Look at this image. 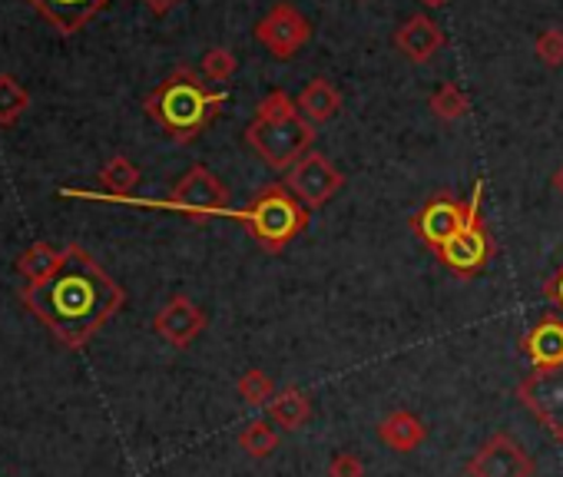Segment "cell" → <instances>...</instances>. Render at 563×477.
<instances>
[{"label":"cell","mask_w":563,"mask_h":477,"mask_svg":"<svg viewBox=\"0 0 563 477\" xmlns=\"http://www.w3.org/2000/svg\"><path fill=\"white\" fill-rule=\"evenodd\" d=\"M21 302L60 345L84 348L126 306V292L87 249L67 246L57 273L44 282L24 286Z\"/></svg>","instance_id":"6da1fadb"},{"label":"cell","mask_w":563,"mask_h":477,"mask_svg":"<svg viewBox=\"0 0 563 477\" xmlns=\"http://www.w3.org/2000/svg\"><path fill=\"white\" fill-rule=\"evenodd\" d=\"M222 103H225V93L212 90V84H206V77L199 70L176 67L143 100V110L173 143L186 146L209 130V123L219 117Z\"/></svg>","instance_id":"7a4b0ae2"},{"label":"cell","mask_w":563,"mask_h":477,"mask_svg":"<svg viewBox=\"0 0 563 477\" xmlns=\"http://www.w3.org/2000/svg\"><path fill=\"white\" fill-rule=\"evenodd\" d=\"M249 149L275 173H289L306 153H312L316 126L299 113L286 90H272L258 100L255 117L245 126Z\"/></svg>","instance_id":"3957f363"},{"label":"cell","mask_w":563,"mask_h":477,"mask_svg":"<svg viewBox=\"0 0 563 477\" xmlns=\"http://www.w3.org/2000/svg\"><path fill=\"white\" fill-rule=\"evenodd\" d=\"M235 219L252 232L262 253L278 256L309 229L312 212L289 192L286 182H268L252 196L242 212H235Z\"/></svg>","instance_id":"277c9868"},{"label":"cell","mask_w":563,"mask_h":477,"mask_svg":"<svg viewBox=\"0 0 563 477\" xmlns=\"http://www.w3.org/2000/svg\"><path fill=\"white\" fill-rule=\"evenodd\" d=\"M481 202H484V179L474 182V192L467 199V222L461 225V232L444 243L434 256L438 263L457 276V279H474L487 269L490 256H494V239L487 232V222L481 215Z\"/></svg>","instance_id":"5b68a950"},{"label":"cell","mask_w":563,"mask_h":477,"mask_svg":"<svg viewBox=\"0 0 563 477\" xmlns=\"http://www.w3.org/2000/svg\"><path fill=\"white\" fill-rule=\"evenodd\" d=\"M517 401L553 441H563V365L530 368L517 381Z\"/></svg>","instance_id":"8992f818"},{"label":"cell","mask_w":563,"mask_h":477,"mask_svg":"<svg viewBox=\"0 0 563 477\" xmlns=\"http://www.w3.org/2000/svg\"><path fill=\"white\" fill-rule=\"evenodd\" d=\"M166 209H176L186 219L202 222V219L229 212V189H225V182L216 173H209L202 163H196L173 186V192L166 199Z\"/></svg>","instance_id":"52a82bcc"},{"label":"cell","mask_w":563,"mask_h":477,"mask_svg":"<svg viewBox=\"0 0 563 477\" xmlns=\"http://www.w3.org/2000/svg\"><path fill=\"white\" fill-rule=\"evenodd\" d=\"M255 41L275 60H289L312 41V24L296 4L282 0V4L268 8V14L255 24Z\"/></svg>","instance_id":"ba28073f"},{"label":"cell","mask_w":563,"mask_h":477,"mask_svg":"<svg viewBox=\"0 0 563 477\" xmlns=\"http://www.w3.org/2000/svg\"><path fill=\"white\" fill-rule=\"evenodd\" d=\"M286 186H289V192L309 209V212H319L325 202H332L339 192H342V186H345V176L332 166V159L329 156H322V153H306L289 173H286Z\"/></svg>","instance_id":"9c48e42d"},{"label":"cell","mask_w":563,"mask_h":477,"mask_svg":"<svg viewBox=\"0 0 563 477\" xmlns=\"http://www.w3.org/2000/svg\"><path fill=\"white\" fill-rule=\"evenodd\" d=\"M533 470H537L533 457L507 431L490 434L464 464L467 477H533Z\"/></svg>","instance_id":"30bf717a"},{"label":"cell","mask_w":563,"mask_h":477,"mask_svg":"<svg viewBox=\"0 0 563 477\" xmlns=\"http://www.w3.org/2000/svg\"><path fill=\"white\" fill-rule=\"evenodd\" d=\"M467 222V202L451 196V192H438L431 196L415 215H411V229L415 235L421 239V243L438 253L444 243H451V239L461 232V225Z\"/></svg>","instance_id":"8fae6325"},{"label":"cell","mask_w":563,"mask_h":477,"mask_svg":"<svg viewBox=\"0 0 563 477\" xmlns=\"http://www.w3.org/2000/svg\"><path fill=\"white\" fill-rule=\"evenodd\" d=\"M206 312L189 296H173L153 319V332L173 348H189L206 332Z\"/></svg>","instance_id":"7c38bea8"},{"label":"cell","mask_w":563,"mask_h":477,"mask_svg":"<svg viewBox=\"0 0 563 477\" xmlns=\"http://www.w3.org/2000/svg\"><path fill=\"white\" fill-rule=\"evenodd\" d=\"M391 44H395V51H398L405 60H411V64H428V60H434V57L444 51L448 37H444V31L438 27V21H431L428 14H415V18H408V21L395 31Z\"/></svg>","instance_id":"4fadbf2b"},{"label":"cell","mask_w":563,"mask_h":477,"mask_svg":"<svg viewBox=\"0 0 563 477\" xmlns=\"http://www.w3.org/2000/svg\"><path fill=\"white\" fill-rule=\"evenodd\" d=\"M520 352L530 362V368H556L563 365V315L547 312L540 315L527 335L520 339Z\"/></svg>","instance_id":"5bb4252c"},{"label":"cell","mask_w":563,"mask_h":477,"mask_svg":"<svg viewBox=\"0 0 563 477\" xmlns=\"http://www.w3.org/2000/svg\"><path fill=\"white\" fill-rule=\"evenodd\" d=\"M27 4L57 31V34H77L87 21H93L110 0H27Z\"/></svg>","instance_id":"9a60e30c"},{"label":"cell","mask_w":563,"mask_h":477,"mask_svg":"<svg viewBox=\"0 0 563 477\" xmlns=\"http://www.w3.org/2000/svg\"><path fill=\"white\" fill-rule=\"evenodd\" d=\"M378 437H382L391 451L411 454V451H418V447L424 444L428 424H424L415 411L398 408V411H388V414L378 421Z\"/></svg>","instance_id":"2e32d148"},{"label":"cell","mask_w":563,"mask_h":477,"mask_svg":"<svg viewBox=\"0 0 563 477\" xmlns=\"http://www.w3.org/2000/svg\"><path fill=\"white\" fill-rule=\"evenodd\" d=\"M296 107H299V113L312 126H322V123H329L342 110V93H339V87L329 77H312L302 87V93L296 97Z\"/></svg>","instance_id":"e0dca14e"},{"label":"cell","mask_w":563,"mask_h":477,"mask_svg":"<svg viewBox=\"0 0 563 477\" xmlns=\"http://www.w3.org/2000/svg\"><path fill=\"white\" fill-rule=\"evenodd\" d=\"M268 418L282 431H302L312 421V398L302 388L286 385L282 391H275V398L268 404Z\"/></svg>","instance_id":"ac0fdd59"},{"label":"cell","mask_w":563,"mask_h":477,"mask_svg":"<svg viewBox=\"0 0 563 477\" xmlns=\"http://www.w3.org/2000/svg\"><path fill=\"white\" fill-rule=\"evenodd\" d=\"M100 186H103V192L113 196V199H130V196L136 192V186H140V169H136V163L126 159V156L107 159V166L100 169Z\"/></svg>","instance_id":"d6986e66"},{"label":"cell","mask_w":563,"mask_h":477,"mask_svg":"<svg viewBox=\"0 0 563 477\" xmlns=\"http://www.w3.org/2000/svg\"><path fill=\"white\" fill-rule=\"evenodd\" d=\"M60 259H64V249H57V246H51V243H34V246L18 259V269H21V276L27 279V286H34V282L51 279V276L57 273Z\"/></svg>","instance_id":"ffe728a7"},{"label":"cell","mask_w":563,"mask_h":477,"mask_svg":"<svg viewBox=\"0 0 563 477\" xmlns=\"http://www.w3.org/2000/svg\"><path fill=\"white\" fill-rule=\"evenodd\" d=\"M428 107H431V113H434L438 120L454 123V120H464V117H467L471 100H467V93H464L457 84H451V80H448V84H441V87L431 93Z\"/></svg>","instance_id":"44dd1931"},{"label":"cell","mask_w":563,"mask_h":477,"mask_svg":"<svg viewBox=\"0 0 563 477\" xmlns=\"http://www.w3.org/2000/svg\"><path fill=\"white\" fill-rule=\"evenodd\" d=\"M31 107V93L8 74H0V126H14Z\"/></svg>","instance_id":"7402d4cb"},{"label":"cell","mask_w":563,"mask_h":477,"mask_svg":"<svg viewBox=\"0 0 563 477\" xmlns=\"http://www.w3.org/2000/svg\"><path fill=\"white\" fill-rule=\"evenodd\" d=\"M278 431H275V424H268V421H249L245 428H242V434H239V447L249 454V457H255V461H262V457H268L275 447H278Z\"/></svg>","instance_id":"603a6c76"},{"label":"cell","mask_w":563,"mask_h":477,"mask_svg":"<svg viewBox=\"0 0 563 477\" xmlns=\"http://www.w3.org/2000/svg\"><path fill=\"white\" fill-rule=\"evenodd\" d=\"M235 391L245 404L252 408H268L272 398H275V381L262 371V368H249L239 381H235Z\"/></svg>","instance_id":"cb8c5ba5"},{"label":"cell","mask_w":563,"mask_h":477,"mask_svg":"<svg viewBox=\"0 0 563 477\" xmlns=\"http://www.w3.org/2000/svg\"><path fill=\"white\" fill-rule=\"evenodd\" d=\"M235 54L225 51V47H212L202 54V64H199V74L206 77V84H222L235 74Z\"/></svg>","instance_id":"d4e9b609"},{"label":"cell","mask_w":563,"mask_h":477,"mask_svg":"<svg viewBox=\"0 0 563 477\" xmlns=\"http://www.w3.org/2000/svg\"><path fill=\"white\" fill-rule=\"evenodd\" d=\"M533 51L547 67H563V31L560 27H543L533 37Z\"/></svg>","instance_id":"484cf974"},{"label":"cell","mask_w":563,"mask_h":477,"mask_svg":"<svg viewBox=\"0 0 563 477\" xmlns=\"http://www.w3.org/2000/svg\"><path fill=\"white\" fill-rule=\"evenodd\" d=\"M329 477H365V461L352 451H339L329 461Z\"/></svg>","instance_id":"4316f807"},{"label":"cell","mask_w":563,"mask_h":477,"mask_svg":"<svg viewBox=\"0 0 563 477\" xmlns=\"http://www.w3.org/2000/svg\"><path fill=\"white\" fill-rule=\"evenodd\" d=\"M543 299L553 306V312L563 315V263L547 276V282H543Z\"/></svg>","instance_id":"83f0119b"},{"label":"cell","mask_w":563,"mask_h":477,"mask_svg":"<svg viewBox=\"0 0 563 477\" xmlns=\"http://www.w3.org/2000/svg\"><path fill=\"white\" fill-rule=\"evenodd\" d=\"M143 4H146L156 18H163V14H169V11L179 4V0H143Z\"/></svg>","instance_id":"f1b7e54d"},{"label":"cell","mask_w":563,"mask_h":477,"mask_svg":"<svg viewBox=\"0 0 563 477\" xmlns=\"http://www.w3.org/2000/svg\"><path fill=\"white\" fill-rule=\"evenodd\" d=\"M553 189H556V192L563 196V166H560V169L553 173Z\"/></svg>","instance_id":"f546056e"},{"label":"cell","mask_w":563,"mask_h":477,"mask_svg":"<svg viewBox=\"0 0 563 477\" xmlns=\"http://www.w3.org/2000/svg\"><path fill=\"white\" fill-rule=\"evenodd\" d=\"M421 4H424V8H444L448 0H421Z\"/></svg>","instance_id":"4dcf8cb0"}]
</instances>
